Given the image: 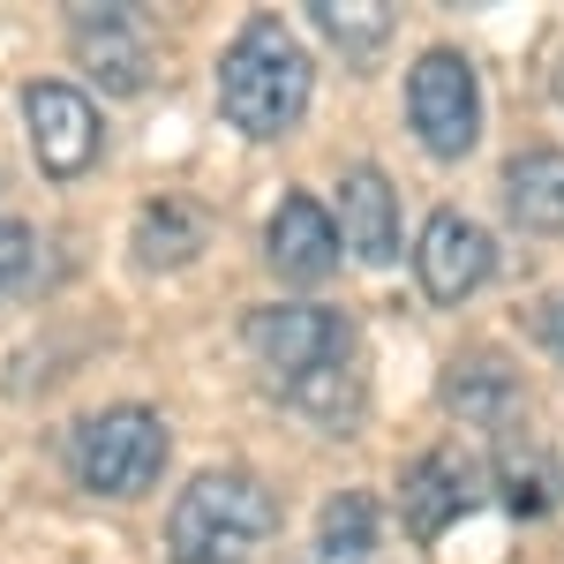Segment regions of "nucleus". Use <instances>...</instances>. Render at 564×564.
I'll return each instance as SVG.
<instances>
[{"instance_id": "1", "label": "nucleus", "mask_w": 564, "mask_h": 564, "mask_svg": "<svg viewBox=\"0 0 564 564\" xmlns=\"http://www.w3.org/2000/svg\"><path fill=\"white\" fill-rule=\"evenodd\" d=\"M308 90H316V68L279 15H249L234 45L218 53V113L257 143H279L302 129Z\"/></svg>"}, {"instance_id": "2", "label": "nucleus", "mask_w": 564, "mask_h": 564, "mask_svg": "<svg viewBox=\"0 0 564 564\" xmlns=\"http://www.w3.org/2000/svg\"><path fill=\"white\" fill-rule=\"evenodd\" d=\"M279 534V497L249 467H212L174 497L166 512V557L174 564H241Z\"/></svg>"}, {"instance_id": "3", "label": "nucleus", "mask_w": 564, "mask_h": 564, "mask_svg": "<svg viewBox=\"0 0 564 564\" xmlns=\"http://www.w3.org/2000/svg\"><path fill=\"white\" fill-rule=\"evenodd\" d=\"M166 452H174V436H166V422L151 406H106V414L76 422V436H68V475L90 497H143V489H159V475H166Z\"/></svg>"}, {"instance_id": "4", "label": "nucleus", "mask_w": 564, "mask_h": 564, "mask_svg": "<svg viewBox=\"0 0 564 564\" xmlns=\"http://www.w3.org/2000/svg\"><path fill=\"white\" fill-rule=\"evenodd\" d=\"M249 354L263 361V377L294 399L316 377L354 369V324L324 302H271L249 316Z\"/></svg>"}, {"instance_id": "5", "label": "nucleus", "mask_w": 564, "mask_h": 564, "mask_svg": "<svg viewBox=\"0 0 564 564\" xmlns=\"http://www.w3.org/2000/svg\"><path fill=\"white\" fill-rule=\"evenodd\" d=\"M406 121L430 159H467L481 143V76L459 45H430L406 68Z\"/></svg>"}, {"instance_id": "6", "label": "nucleus", "mask_w": 564, "mask_h": 564, "mask_svg": "<svg viewBox=\"0 0 564 564\" xmlns=\"http://www.w3.org/2000/svg\"><path fill=\"white\" fill-rule=\"evenodd\" d=\"M414 271H422V294L436 308H459L475 302L481 286H489V271H497V241H489V226L467 212H436L422 226V241H414Z\"/></svg>"}, {"instance_id": "7", "label": "nucleus", "mask_w": 564, "mask_h": 564, "mask_svg": "<svg viewBox=\"0 0 564 564\" xmlns=\"http://www.w3.org/2000/svg\"><path fill=\"white\" fill-rule=\"evenodd\" d=\"M23 121H31V151L53 181H76L98 166L106 129H98V106L76 84H31L23 90Z\"/></svg>"}, {"instance_id": "8", "label": "nucleus", "mask_w": 564, "mask_h": 564, "mask_svg": "<svg viewBox=\"0 0 564 564\" xmlns=\"http://www.w3.org/2000/svg\"><path fill=\"white\" fill-rule=\"evenodd\" d=\"M68 39H76V61H84L98 90H143L151 84V31H143V15L135 8H76L68 15Z\"/></svg>"}, {"instance_id": "9", "label": "nucleus", "mask_w": 564, "mask_h": 564, "mask_svg": "<svg viewBox=\"0 0 564 564\" xmlns=\"http://www.w3.org/2000/svg\"><path fill=\"white\" fill-rule=\"evenodd\" d=\"M467 505H475V459H467L459 444H436V452H422V459L399 475V520H406L414 542H436Z\"/></svg>"}, {"instance_id": "10", "label": "nucleus", "mask_w": 564, "mask_h": 564, "mask_svg": "<svg viewBox=\"0 0 564 564\" xmlns=\"http://www.w3.org/2000/svg\"><path fill=\"white\" fill-rule=\"evenodd\" d=\"M263 257H271L279 279H294V286H324L339 271V226H332V212L316 196L294 188V196H279V212L263 226Z\"/></svg>"}, {"instance_id": "11", "label": "nucleus", "mask_w": 564, "mask_h": 564, "mask_svg": "<svg viewBox=\"0 0 564 564\" xmlns=\"http://www.w3.org/2000/svg\"><path fill=\"white\" fill-rule=\"evenodd\" d=\"M332 226H339V249H354L361 263H391L399 257V188L377 166H347Z\"/></svg>"}, {"instance_id": "12", "label": "nucleus", "mask_w": 564, "mask_h": 564, "mask_svg": "<svg viewBox=\"0 0 564 564\" xmlns=\"http://www.w3.org/2000/svg\"><path fill=\"white\" fill-rule=\"evenodd\" d=\"M497 489H505V505L527 512V520H534V512H550V505H557V489H564L557 452H550L534 430L505 422V436H497Z\"/></svg>"}, {"instance_id": "13", "label": "nucleus", "mask_w": 564, "mask_h": 564, "mask_svg": "<svg viewBox=\"0 0 564 564\" xmlns=\"http://www.w3.org/2000/svg\"><path fill=\"white\" fill-rule=\"evenodd\" d=\"M505 212L534 226V234H564V151L542 143V151H520L505 166Z\"/></svg>"}, {"instance_id": "14", "label": "nucleus", "mask_w": 564, "mask_h": 564, "mask_svg": "<svg viewBox=\"0 0 564 564\" xmlns=\"http://www.w3.org/2000/svg\"><path fill=\"white\" fill-rule=\"evenodd\" d=\"M204 241H212V218L188 196H159V204L135 212V257L151 263V271H181Z\"/></svg>"}, {"instance_id": "15", "label": "nucleus", "mask_w": 564, "mask_h": 564, "mask_svg": "<svg viewBox=\"0 0 564 564\" xmlns=\"http://www.w3.org/2000/svg\"><path fill=\"white\" fill-rule=\"evenodd\" d=\"M444 406L459 414V422H512V406H520V384H512V369L497 361V354H467V361H452V377H444Z\"/></svg>"}, {"instance_id": "16", "label": "nucleus", "mask_w": 564, "mask_h": 564, "mask_svg": "<svg viewBox=\"0 0 564 564\" xmlns=\"http://www.w3.org/2000/svg\"><path fill=\"white\" fill-rule=\"evenodd\" d=\"M308 15H316V31L339 45L347 61H369L391 39V23H399L384 0H308Z\"/></svg>"}, {"instance_id": "17", "label": "nucleus", "mask_w": 564, "mask_h": 564, "mask_svg": "<svg viewBox=\"0 0 564 564\" xmlns=\"http://www.w3.org/2000/svg\"><path fill=\"white\" fill-rule=\"evenodd\" d=\"M316 564H377V505H369V497H339V505H324Z\"/></svg>"}, {"instance_id": "18", "label": "nucleus", "mask_w": 564, "mask_h": 564, "mask_svg": "<svg viewBox=\"0 0 564 564\" xmlns=\"http://www.w3.org/2000/svg\"><path fill=\"white\" fill-rule=\"evenodd\" d=\"M31 263H39L31 226H23V218H0V294H8V286H23V279H31Z\"/></svg>"}, {"instance_id": "19", "label": "nucleus", "mask_w": 564, "mask_h": 564, "mask_svg": "<svg viewBox=\"0 0 564 564\" xmlns=\"http://www.w3.org/2000/svg\"><path fill=\"white\" fill-rule=\"evenodd\" d=\"M534 339H542V347L564 361V294H557V302H542V316H534Z\"/></svg>"}, {"instance_id": "20", "label": "nucleus", "mask_w": 564, "mask_h": 564, "mask_svg": "<svg viewBox=\"0 0 564 564\" xmlns=\"http://www.w3.org/2000/svg\"><path fill=\"white\" fill-rule=\"evenodd\" d=\"M557 98H564V68H557Z\"/></svg>"}]
</instances>
